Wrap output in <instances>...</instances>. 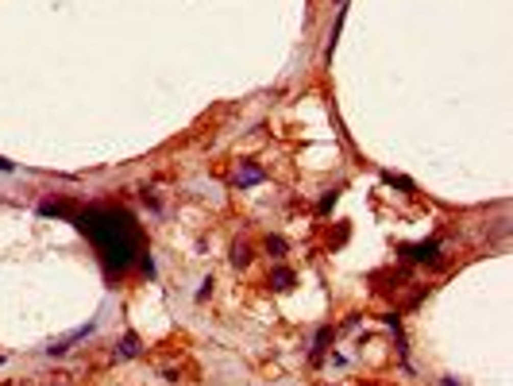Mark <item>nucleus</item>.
Wrapping results in <instances>:
<instances>
[{
  "label": "nucleus",
  "instance_id": "nucleus-1",
  "mask_svg": "<svg viewBox=\"0 0 513 386\" xmlns=\"http://www.w3.org/2000/svg\"><path fill=\"white\" fill-rule=\"evenodd\" d=\"M81 228L93 236L96 251L105 255L116 271H124V267L135 259V251H139V228L116 209H93L81 220Z\"/></svg>",
  "mask_w": 513,
  "mask_h": 386
}]
</instances>
